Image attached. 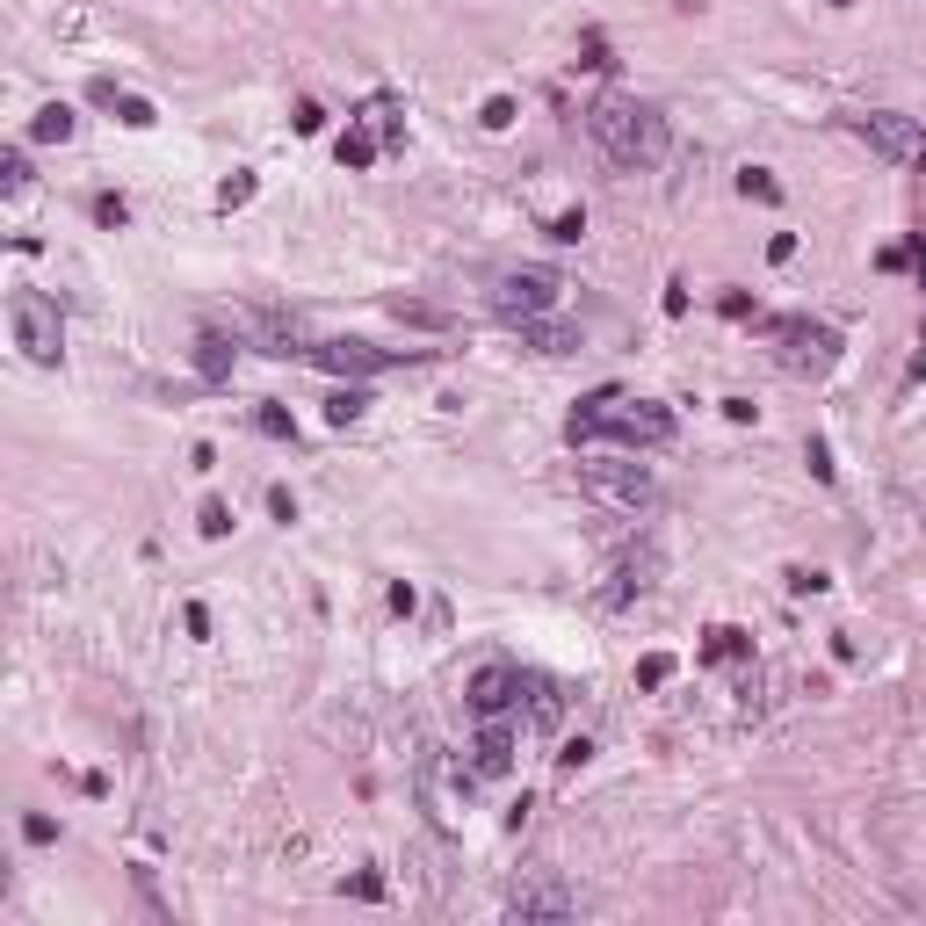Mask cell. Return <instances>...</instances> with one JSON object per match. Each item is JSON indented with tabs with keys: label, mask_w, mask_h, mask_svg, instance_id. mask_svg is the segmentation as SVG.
Instances as JSON below:
<instances>
[{
	"label": "cell",
	"mask_w": 926,
	"mask_h": 926,
	"mask_svg": "<svg viewBox=\"0 0 926 926\" xmlns=\"http://www.w3.org/2000/svg\"><path fill=\"white\" fill-rule=\"evenodd\" d=\"M586 131H594V145L608 152L615 167H659L673 152V131L666 116L652 102L623 95V87H608V95H594V109H586Z\"/></svg>",
	"instance_id": "obj_1"
},
{
	"label": "cell",
	"mask_w": 926,
	"mask_h": 926,
	"mask_svg": "<svg viewBox=\"0 0 926 926\" xmlns=\"http://www.w3.org/2000/svg\"><path fill=\"white\" fill-rule=\"evenodd\" d=\"M572 442H630V449H666L673 442V413L659 406V398H630V391H586L579 398V413L565 427Z\"/></svg>",
	"instance_id": "obj_2"
},
{
	"label": "cell",
	"mask_w": 926,
	"mask_h": 926,
	"mask_svg": "<svg viewBox=\"0 0 926 926\" xmlns=\"http://www.w3.org/2000/svg\"><path fill=\"white\" fill-rule=\"evenodd\" d=\"M8 326H15V348L37 362V369H58L66 362V319L44 290H15L8 297Z\"/></svg>",
	"instance_id": "obj_3"
},
{
	"label": "cell",
	"mask_w": 926,
	"mask_h": 926,
	"mask_svg": "<svg viewBox=\"0 0 926 926\" xmlns=\"http://www.w3.org/2000/svg\"><path fill=\"white\" fill-rule=\"evenodd\" d=\"M847 131L890 167H926V123L905 109H861V116H847Z\"/></svg>",
	"instance_id": "obj_4"
},
{
	"label": "cell",
	"mask_w": 926,
	"mask_h": 926,
	"mask_svg": "<svg viewBox=\"0 0 926 926\" xmlns=\"http://www.w3.org/2000/svg\"><path fill=\"white\" fill-rule=\"evenodd\" d=\"M767 341H775V362L789 369V377H825V369L840 362V333H832L825 319H775Z\"/></svg>",
	"instance_id": "obj_5"
},
{
	"label": "cell",
	"mask_w": 926,
	"mask_h": 926,
	"mask_svg": "<svg viewBox=\"0 0 926 926\" xmlns=\"http://www.w3.org/2000/svg\"><path fill=\"white\" fill-rule=\"evenodd\" d=\"M558 304H565V275H558V268H507L500 283H492V312H500L507 326L550 319Z\"/></svg>",
	"instance_id": "obj_6"
},
{
	"label": "cell",
	"mask_w": 926,
	"mask_h": 926,
	"mask_svg": "<svg viewBox=\"0 0 926 926\" xmlns=\"http://www.w3.org/2000/svg\"><path fill=\"white\" fill-rule=\"evenodd\" d=\"M579 492L615 507V514H644L659 500V478L644 471V463H579Z\"/></svg>",
	"instance_id": "obj_7"
},
{
	"label": "cell",
	"mask_w": 926,
	"mask_h": 926,
	"mask_svg": "<svg viewBox=\"0 0 926 926\" xmlns=\"http://www.w3.org/2000/svg\"><path fill=\"white\" fill-rule=\"evenodd\" d=\"M312 369H333V377H384L398 362H420V355H391V348H369V341H312L304 348Z\"/></svg>",
	"instance_id": "obj_8"
},
{
	"label": "cell",
	"mask_w": 926,
	"mask_h": 926,
	"mask_svg": "<svg viewBox=\"0 0 926 926\" xmlns=\"http://www.w3.org/2000/svg\"><path fill=\"white\" fill-rule=\"evenodd\" d=\"M521 688L529 681H521L514 659H485L471 681H463V702H471V717H507V709L521 702Z\"/></svg>",
	"instance_id": "obj_9"
},
{
	"label": "cell",
	"mask_w": 926,
	"mask_h": 926,
	"mask_svg": "<svg viewBox=\"0 0 926 926\" xmlns=\"http://www.w3.org/2000/svg\"><path fill=\"white\" fill-rule=\"evenodd\" d=\"M579 898L565 883H514L507 890V919H572Z\"/></svg>",
	"instance_id": "obj_10"
},
{
	"label": "cell",
	"mask_w": 926,
	"mask_h": 926,
	"mask_svg": "<svg viewBox=\"0 0 926 926\" xmlns=\"http://www.w3.org/2000/svg\"><path fill=\"white\" fill-rule=\"evenodd\" d=\"M471 767H478V775H507V767H514V731H507V717H485V731L471 738Z\"/></svg>",
	"instance_id": "obj_11"
},
{
	"label": "cell",
	"mask_w": 926,
	"mask_h": 926,
	"mask_svg": "<svg viewBox=\"0 0 926 926\" xmlns=\"http://www.w3.org/2000/svg\"><path fill=\"white\" fill-rule=\"evenodd\" d=\"M644 586H659V543H637L630 550L623 572H615V586H608V601H630V594H644Z\"/></svg>",
	"instance_id": "obj_12"
},
{
	"label": "cell",
	"mask_w": 926,
	"mask_h": 926,
	"mask_svg": "<svg viewBox=\"0 0 926 926\" xmlns=\"http://www.w3.org/2000/svg\"><path fill=\"white\" fill-rule=\"evenodd\" d=\"M377 152H384V138L369 131V123H348V131H341V145H333V160H341L348 174H362V167H377Z\"/></svg>",
	"instance_id": "obj_13"
},
{
	"label": "cell",
	"mask_w": 926,
	"mask_h": 926,
	"mask_svg": "<svg viewBox=\"0 0 926 926\" xmlns=\"http://www.w3.org/2000/svg\"><path fill=\"white\" fill-rule=\"evenodd\" d=\"M521 341L536 355H572L579 348V326H558V319H521Z\"/></svg>",
	"instance_id": "obj_14"
},
{
	"label": "cell",
	"mask_w": 926,
	"mask_h": 926,
	"mask_svg": "<svg viewBox=\"0 0 926 926\" xmlns=\"http://www.w3.org/2000/svg\"><path fill=\"white\" fill-rule=\"evenodd\" d=\"M73 123H80V116H73L66 102H44L37 116H29V138H37V145H66V138H73Z\"/></svg>",
	"instance_id": "obj_15"
},
{
	"label": "cell",
	"mask_w": 926,
	"mask_h": 926,
	"mask_svg": "<svg viewBox=\"0 0 926 926\" xmlns=\"http://www.w3.org/2000/svg\"><path fill=\"white\" fill-rule=\"evenodd\" d=\"M529 717H536V731H558V724H565V695H558V681H529Z\"/></svg>",
	"instance_id": "obj_16"
},
{
	"label": "cell",
	"mask_w": 926,
	"mask_h": 926,
	"mask_svg": "<svg viewBox=\"0 0 926 926\" xmlns=\"http://www.w3.org/2000/svg\"><path fill=\"white\" fill-rule=\"evenodd\" d=\"M196 369H203L210 384L232 377V341H225V333H203V341H196Z\"/></svg>",
	"instance_id": "obj_17"
},
{
	"label": "cell",
	"mask_w": 926,
	"mask_h": 926,
	"mask_svg": "<svg viewBox=\"0 0 926 926\" xmlns=\"http://www.w3.org/2000/svg\"><path fill=\"white\" fill-rule=\"evenodd\" d=\"M746 652H753V637L738 630V623H717V630H709V644H702L709 666H717V659H746Z\"/></svg>",
	"instance_id": "obj_18"
},
{
	"label": "cell",
	"mask_w": 926,
	"mask_h": 926,
	"mask_svg": "<svg viewBox=\"0 0 926 926\" xmlns=\"http://www.w3.org/2000/svg\"><path fill=\"white\" fill-rule=\"evenodd\" d=\"M254 427H261L268 442H297V420H290V406H275V398H261V406H254Z\"/></svg>",
	"instance_id": "obj_19"
},
{
	"label": "cell",
	"mask_w": 926,
	"mask_h": 926,
	"mask_svg": "<svg viewBox=\"0 0 926 926\" xmlns=\"http://www.w3.org/2000/svg\"><path fill=\"white\" fill-rule=\"evenodd\" d=\"M738 196H753V203H782V181L767 174V167H738Z\"/></svg>",
	"instance_id": "obj_20"
},
{
	"label": "cell",
	"mask_w": 926,
	"mask_h": 926,
	"mask_svg": "<svg viewBox=\"0 0 926 926\" xmlns=\"http://www.w3.org/2000/svg\"><path fill=\"white\" fill-rule=\"evenodd\" d=\"M673 666H681L673 652H644V659H637V688H666V681H673Z\"/></svg>",
	"instance_id": "obj_21"
},
{
	"label": "cell",
	"mask_w": 926,
	"mask_h": 926,
	"mask_svg": "<svg viewBox=\"0 0 926 926\" xmlns=\"http://www.w3.org/2000/svg\"><path fill=\"white\" fill-rule=\"evenodd\" d=\"M196 529H203L210 543H218V536H232V507H225V500H203V507H196Z\"/></svg>",
	"instance_id": "obj_22"
},
{
	"label": "cell",
	"mask_w": 926,
	"mask_h": 926,
	"mask_svg": "<svg viewBox=\"0 0 926 926\" xmlns=\"http://www.w3.org/2000/svg\"><path fill=\"white\" fill-rule=\"evenodd\" d=\"M87 210H95V225H102V232H123V225H131V203H123V196H95Z\"/></svg>",
	"instance_id": "obj_23"
},
{
	"label": "cell",
	"mask_w": 926,
	"mask_h": 926,
	"mask_svg": "<svg viewBox=\"0 0 926 926\" xmlns=\"http://www.w3.org/2000/svg\"><path fill=\"white\" fill-rule=\"evenodd\" d=\"M0 189H8V196H22V189H29V152H22V145L8 152V160H0Z\"/></svg>",
	"instance_id": "obj_24"
},
{
	"label": "cell",
	"mask_w": 926,
	"mask_h": 926,
	"mask_svg": "<svg viewBox=\"0 0 926 926\" xmlns=\"http://www.w3.org/2000/svg\"><path fill=\"white\" fill-rule=\"evenodd\" d=\"M254 189H261L254 174H232L225 189H218V210H239V203H254Z\"/></svg>",
	"instance_id": "obj_25"
},
{
	"label": "cell",
	"mask_w": 926,
	"mask_h": 926,
	"mask_svg": "<svg viewBox=\"0 0 926 926\" xmlns=\"http://www.w3.org/2000/svg\"><path fill=\"white\" fill-rule=\"evenodd\" d=\"M362 406H369L362 391H341V398H333V406H326V420H333V427H355V420H362Z\"/></svg>",
	"instance_id": "obj_26"
},
{
	"label": "cell",
	"mask_w": 926,
	"mask_h": 926,
	"mask_svg": "<svg viewBox=\"0 0 926 926\" xmlns=\"http://www.w3.org/2000/svg\"><path fill=\"white\" fill-rule=\"evenodd\" d=\"M514 116H521V109H514V95H492V102L478 109V123H485V131H507Z\"/></svg>",
	"instance_id": "obj_27"
},
{
	"label": "cell",
	"mask_w": 926,
	"mask_h": 926,
	"mask_svg": "<svg viewBox=\"0 0 926 926\" xmlns=\"http://www.w3.org/2000/svg\"><path fill=\"white\" fill-rule=\"evenodd\" d=\"M116 116L131 123V131H145V123H160V116H152V102H145V95H116Z\"/></svg>",
	"instance_id": "obj_28"
},
{
	"label": "cell",
	"mask_w": 926,
	"mask_h": 926,
	"mask_svg": "<svg viewBox=\"0 0 926 926\" xmlns=\"http://www.w3.org/2000/svg\"><path fill=\"white\" fill-rule=\"evenodd\" d=\"M550 239L579 246V239H586V210H558V218H550Z\"/></svg>",
	"instance_id": "obj_29"
},
{
	"label": "cell",
	"mask_w": 926,
	"mask_h": 926,
	"mask_svg": "<svg viewBox=\"0 0 926 926\" xmlns=\"http://www.w3.org/2000/svg\"><path fill=\"white\" fill-rule=\"evenodd\" d=\"M22 840H29V847H51V840H58V818L29 811V818H22Z\"/></svg>",
	"instance_id": "obj_30"
},
{
	"label": "cell",
	"mask_w": 926,
	"mask_h": 926,
	"mask_svg": "<svg viewBox=\"0 0 926 926\" xmlns=\"http://www.w3.org/2000/svg\"><path fill=\"white\" fill-rule=\"evenodd\" d=\"M391 312H398V319H413V326H449V312H435V304H406V297H398Z\"/></svg>",
	"instance_id": "obj_31"
},
{
	"label": "cell",
	"mask_w": 926,
	"mask_h": 926,
	"mask_svg": "<svg viewBox=\"0 0 926 926\" xmlns=\"http://www.w3.org/2000/svg\"><path fill=\"white\" fill-rule=\"evenodd\" d=\"M804 463H811V478H818V485H832V449H825V442H811Z\"/></svg>",
	"instance_id": "obj_32"
},
{
	"label": "cell",
	"mask_w": 926,
	"mask_h": 926,
	"mask_svg": "<svg viewBox=\"0 0 926 926\" xmlns=\"http://www.w3.org/2000/svg\"><path fill=\"white\" fill-rule=\"evenodd\" d=\"M348 890H355V898H369V905H377V898H384V876H377V869H362V876H348Z\"/></svg>",
	"instance_id": "obj_33"
},
{
	"label": "cell",
	"mask_w": 926,
	"mask_h": 926,
	"mask_svg": "<svg viewBox=\"0 0 926 926\" xmlns=\"http://www.w3.org/2000/svg\"><path fill=\"white\" fill-rule=\"evenodd\" d=\"M181 630H189V637H210V608L189 601V608H181Z\"/></svg>",
	"instance_id": "obj_34"
},
{
	"label": "cell",
	"mask_w": 926,
	"mask_h": 926,
	"mask_svg": "<svg viewBox=\"0 0 926 926\" xmlns=\"http://www.w3.org/2000/svg\"><path fill=\"white\" fill-rule=\"evenodd\" d=\"M767 261H775V268L796 261V232H775V239H767Z\"/></svg>",
	"instance_id": "obj_35"
},
{
	"label": "cell",
	"mask_w": 926,
	"mask_h": 926,
	"mask_svg": "<svg viewBox=\"0 0 926 926\" xmlns=\"http://www.w3.org/2000/svg\"><path fill=\"white\" fill-rule=\"evenodd\" d=\"M268 514H275V521H297V500H290V492H283V485H275V492H268Z\"/></svg>",
	"instance_id": "obj_36"
},
{
	"label": "cell",
	"mask_w": 926,
	"mask_h": 926,
	"mask_svg": "<svg viewBox=\"0 0 926 926\" xmlns=\"http://www.w3.org/2000/svg\"><path fill=\"white\" fill-rule=\"evenodd\" d=\"M558 760H565V775H572V767H586V760H594V746H586V738H572V746H565Z\"/></svg>",
	"instance_id": "obj_37"
}]
</instances>
